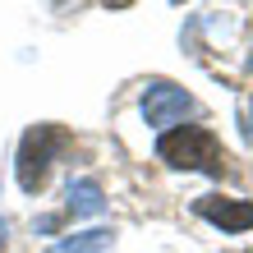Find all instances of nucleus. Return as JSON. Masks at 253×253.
Instances as JSON below:
<instances>
[{
    "mask_svg": "<svg viewBox=\"0 0 253 253\" xmlns=\"http://www.w3.org/2000/svg\"><path fill=\"white\" fill-rule=\"evenodd\" d=\"M193 212L207 216L221 230H249L253 226V203H235V198H198Z\"/></svg>",
    "mask_w": 253,
    "mask_h": 253,
    "instance_id": "20e7f679",
    "label": "nucleus"
},
{
    "mask_svg": "<svg viewBox=\"0 0 253 253\" xmlns=\"http://www.w3.org/2000/svg\"><path fill=\"white\" fill-rule=\"evenodd\" d=\"M175 5H184V0H175Z\"/></svg>",
    "mask_w": 253,
    "mask_h": 253,
    "instance_id": "9b49d317",
    "label": "nucleus"
},
{
    "mask_svg": "<svg viewBox=\"0 0 253 253\" xmlns=\"http://www.w3.org/2000/svg\"><path fill=\"white\" fill-rule=\"evenodd\" d=\"M65 207L74 216H101L106 212V193H101L92 180H69L65 184Z\"/></svg>",
    "mask_w": 253,
    "mask_h": 253,
    "instance_id": "39448f33",
    "label": "nucleus"
},
{
    "mask_svg": "<svg viewBox=\"0 0 253 253\" xmlns=\"http://www.w3.org/2000/svg\"><path fill=\"white\" fill-rule=\"evenodd\" d=\"M240 120H244V138L253 143V97H249L244 106H240Z\"/></svg>",
    "mask_w": 253,
    "mask_h": 253,
    "instance_id": "0eeeda50",
    "label": "nucleus"
},
{
    "mask_svg": "<svg viewBox=\"0 0 253 253\" xmlns=\"http://www.w3.org/2000/svg\"><path fill=\"white\" fill-rule=\"evenodd\" d=\"M111 240H115V235L106 226H97V230H79V235H69V240L51 244V253H106Z\"/></svg>",
    "mask_w": 253,
    "mask_h": 253,
    "instance_id": "423d86ee",
    "label": "nucleus"
},
{
    "mask_svg": "<svg viewBox=\"0 0 253 253\" xmlns=\"http://www.w3.org/2000/svg\"><path fill=\"white\" fill-rule=\"evenodd\" d=\"M5 235H9V226H5V221H0V249H5Z\"/></svg>",
    "mask_w": 253,
    "mask_h": 253,
    "instance_id": "6e6552de",
    "label": "nucleus"
},
{
    "mask_svg": "<svg viewBox=\"0 0 253 253\" xmlns=\"http://www.w3.org/2000/svg\"><path fill=\"white\" fill-rule=\"evenodd\" d=\"M193 111H198V101H193L184 87H175L166 79L147 83V92H143V120L152 125V129H170V125L189 120Z\"/></svg>",
    "mask_w": 253,
    "mask_h": 253,
    "instance_id": "7ed1b4c3",
    "label": "nucleus"
},
{
    "mask_svg": "<svg viewBox=\"0 0 253 253\" xmlns=\"http://www.w3.org/2000/svg\"><path fill=\"white\" fill-rule=\"evenodd\" d=\"M115 5H129V0H115Z\"/></svg>",
    "mask_w": 253,
    "mask_h": 253,
    "instance_id": "1a4fd4ad",
    "label": "nucleus"
},
{
    "mask_svg": "<svg viewBox=\"0 0 253 253\" xmlns=\"http://www.w3.org/2000/svg\"><path fill=\"white\" fill-rule=\"evenodd\" d=\"M249 69H253V55H249Z\"/></svg>",
    "mask_w": 253,
    "mask_h": 253,
    "instance_id": "9d476101",
    "label": "nucleus"
},
{
    "mask_svg": "<svg viewBox=\"0 0 253 253\" xmlns=\"http://www.w3.org/2000/svg\"><path fill=\"white\" fill-rule=\"evenodd\" d=\"M65 147H69V129H60V125H33L23 133V143H19V184H23V193H37L46 184L51 161Z\"/></svg>",
    "mask_w": 253,
    "mask_h": 253,
    "instance_id": "f03ea898",
    "label": "nucleus"
},
{
    "mask_svg": "<svg viewBox=\"0 0 253 253\" xmlns=\"http://www.w3.org/2000/svg\"><path fill=\"white\" fill-rule=\"evenodd\" d=\"M157 157L166 161V166H175V170H207V175H221V161H226L216 133L212 129H198V125H184V129L161 133Z\"/></svg>",
    "mask_w": 253,
    "mask_h": 253,
    "instance_id": "f257e3e1",
    "label": "nucleus"
}]
</instances>
